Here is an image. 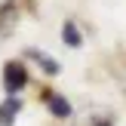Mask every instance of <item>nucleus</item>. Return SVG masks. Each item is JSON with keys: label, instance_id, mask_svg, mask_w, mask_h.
Listing matches in <instances>:
<instances>
[{"label": "nucleus", "instance_id": "20e7f679", "mask_svg": "<svg viewBox=\"0 0 126 126\" xmlns=\"http://www.w3.org/2000/svg\"><path fill=\"white\" fill-rule=\"evenodd\" d=\"M49 108H52V114H59V117H68V114H71V105H68L62 95H52V98H49Z\"/></svg>", "mask_w": 126, "mask_h": 126}, {"label": "nucleus", "instance_id": "7ed1b4c3", "mask_svg": "<svg viewBox=\"0 0 126 126\" xmlns=\"http://www.w3.org/2000/svg\"><path fill=\"white\" fill-rule=\"evenodd\" d=\"M16 25V3H3L0 6V31H9Z\"/></svg>", "mask_w": 126, "mask_h": 126}, {"label": "nucleus", "instance_id": "f257e3e1", "mask_svg": "<svg viewBox=\"0 0 126 126\" xmlns=\"http://www.w3.org/2000/svg\"><path fill=\"white\" fill-rule=\"evenodd\" d=\"M3 83H6V89L9 92H18L25 86V80H28V74H25V68L18 65V62H9V65H6V71H3Z\"/></svg>", "mask_w": 126, "mask_h": 126}, {"label": "nucleus", "instance_id": "f03ea898", "mask_svg": "<svg viewBox=\"0 0 126 126\" xmlns=\"http://www.w3.org/2000/svg\"><path fill=\"white\" fill-rule=\"evenodd\" d=\"M18 98H6L3 102V108H0V126H12V120H16V114H18Z\"/></svg>", "mask_w": 126, "mask_h": 126}, {"label": "nucleus", "instance_id": "39448f33", "mask_svg": "<svg viewBox=\"0 0 126 126\" xmlns=\"http://www.w3.org/2000/svg\"><path fill=\"white\" fill-rule=\"evenodd\" d=\"M62 37H65V43H68V46H80V43H83V37H80V31L74 28L71 22H65V34H62Z\"/></svg>", "mask_w": 126, "mask_h": 126}, {"label": "nucleus", "instance_id": "423d86ee", "mask_svg": "<svg viewBox=\"0 0 126 126\" xmlns=\"http://www.w3.org/2000/svg\"><path fill=\"white\" fill-rule=\"evenodd\" d=\"M34 59L40 62L43 68H46V74H55V71H59V65H55V62H49V59H46V55H43V52H34Z\"/></svg>", "mask_w": 126, "mask_h": 126}]
</instances>
